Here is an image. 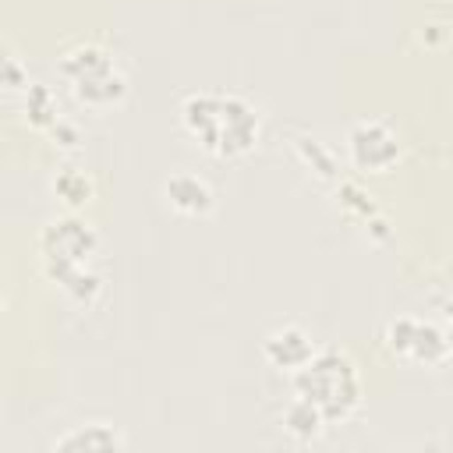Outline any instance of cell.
<instances>
[{"instance_id": "ba28073f", "label": "cell", "mask_w": 453, "mask_h": 453, "mask_svg": "<svg viewBox=\"0 0 453 453\" xmlns=\"http://www.w3.org/2000/svg\"><path fill=\"white\" fill-rule=\"evenodd\" d=\"M163 198L173 212L180 216H202L212 209L216 195H212V184L202 177V173H191V170H173L166 180H163Z\"/></svg>"}, {"instance_id": "30bf717a", "label": "cell", "mask_w": 453, "mask_h": 453, "mask_svg": "<svg viewBox=\"0 0 453 453\" xmlns=\"http://www.w3.org/2000/svg\"><path fill=\"white\" fill-rule=\"evenodd\" d=\"M50 188H53V198H60V202H64L71 212L85 209V205L92 202V195H96V184H92L88 170H81V166H74V163L60 166V170L53 173Z\"/></svg>"}, {"instance_id": "9a60e30c", "label": "cell", "mask_w": 453, "mask_h": 453, "mask_svg": "<svg viewBox=\"0 0 453 453\" xmlns=\"http://www.w3.org/2000/svg\"><path fill=\"white\" fill-rule=\"evenodd\" d=\"M0 311H4V290H0Z\"/></svg>"}, {"instance_id": "8992f818", "label": "cell", "mask_w": 453, "mask_h": 453, "mask_svg": "<svg viewBox=\"0 0 453 453\" xmlns=\"http://www.w3.org/2000/svg\"><path fill=\"white\" fill-rule=\"evenodd\" d=\"M347 156L357 170L386 173L400 159V131L382 117H365L347 131Z\"/></svg>"}, {"instance_id": "3957f363", "label": "cell", "mask_w": 453, "mask_h": 453, "mask_svg": "<svg viewBox=\"0 0 453 453\" xmlns=\"http://www.w3.org/2000/svg\"><path fill=\"white\" fill-rule=\"evenodd\" d=\"M294 393L308 400L326 425H340L361 407L357 365L336 347H315V354L294 368Z\"/></svg>"}, {"instance_id": "7c38bea8", "label": "cell", "mask_w": 453, "mask_h": 453, "mask_svg": "<svg viewBox=\"0 0 453 453\" xmlns=\"http://www.w3.org/2000/svg\"><path fill=\"white\" fill-rule=\"evenodd\" d=\"M283 428H287L294 439L311 442V439H319V435L326 432V421H322V414H319L308 400L294 396V403H290V407H287V414H283Z\"/></svg>"}, {"instance_id": "6da1fadb", "label": "cell", "mask_w": 453, "mask_h": 453, "mask_svg": "<svg viewBox=\"0 0 453 453\" xmlns=\"http://www.w3.org/2000/svg\"><path fill=\"white\" fill-rule=\"evenodd\" d=\"M96 251H99V234L78 212H64L50 219L39 234L42 273L78 304H92L103 290V276L92 265Z\"/></svg>"}, {"instance_id": "7a4b0ae2", "label": "cell", "mask_w": 453, "mask_h": 453, "mask_svg": "<svg viewBox=\"0 0 453 453\" xmlns=\"http://www.w3.org/2000/svg\"><path fill=\"white\" fill-rule=\"evenodd\" d=\"M184 131L212 156H244L262 134L255 103L237 92H188L180 99Z\"/></svg>"}, {"instance_id": "8fae6325", "label": "cell", "mask_w": 453, "mask_h": 453, "mask_svg": "<svg viewBox=\"0 0 453 453\" xmlns=\"http://www.w3.org/2000/svg\"><path fill=\"white\" fill-rule=\"evenodd\" d=\"M21 110H25V120L39 131H50L57 120H60V106H57V96L50 85L42 81H28L21 88Z\"/></svg>"}, {"instance_id": "52a82bcc", "label": "cell", "mask_w": 453, "mask_h": 453, "mask_svg": "<svg viewBox=\"0 0 453 453\" xmlns=\"http://www.w3.org/2000/svg\"><path fill=\"white\" fill-rule=\"evenodd\" d=\"M262 350H265V361H269L273 368L294 372V368H301V365L315 354V340H311V333H308L304 326L283 322V326H276V329L265 336Z\"/></svg>"}, {"instance_id": "277c9868", "label": "cell", "mask_w": 453, "mask_h": 453, "mask_svg": "<svg viewBox=\"0 0 453 453\" xmlns=\"http://www.w3.org/2000/svg\"><path fill=\"white\" fill-rule=\"evenodd\" d=\"M71 96L85 106H113L127 96V74L117 57L99 42H74L57 60Z\"/></svg>"}, {"instance_id": "9c48e42d", "label": "cell", "mask_w": 453, "mask_h": 453, "mask_svg": "<svg viewBox=\"0 0 453 453\" xmlns=\"http://www.w3.org/2000/svg\"><path fill=\"white\" fill-rule=\"evenodd\" d=\"M127 439L110 421H81L53 439V449L60 453H92V449H124Z\"/></svg>"}, {"instance_id": "5b68a950", "label": "cell", "mask_w": 453, "mask_h": 453, "mask_svg": "<svg viewBox=\"0 0 453 453\" xmlns=\"http://www.w3.org/2000/svg\"><path fill=\"white\" fill-rule=\"evenodd\" d=\"M382 343L393 357L400 361H411V365H425V368H435V365H446L449 357V336L439 322L432 319H421V315H396L386 322V333H382Z\"/></svg>"}, {"instance_id": "5bb4252c", "label": "cell", "mask_w": 453, "mask_h": 453, "mask_svg": "<svg viewBox=\"0 0 453 453\" xmlns=\"http://www.w3.org/2000/svg\"><path fill=\"white\" fill-rule=\"evenodd\" d=\"M46 134H50V138H53L57 145H64V149H74V145L81 142V134H78V127H74L71 120H64V117H60V120H57V124H53V127H50Z\"/></svg>"}, {"instance_id": "4fadbf2b", "label": "cell", "mask_w": 453, "mask_h": 453, "mask_svg": "<svg viewBox=\"0 0 453 453\" xmlns=\"http://www.w3.org/2000/svg\"><path fill=\"white\" fill-rule=\"evenodd\" d=\"M28 85V71L21 64V57L7 46H0V88H25Z\"/></svg>"}]
</instances>
